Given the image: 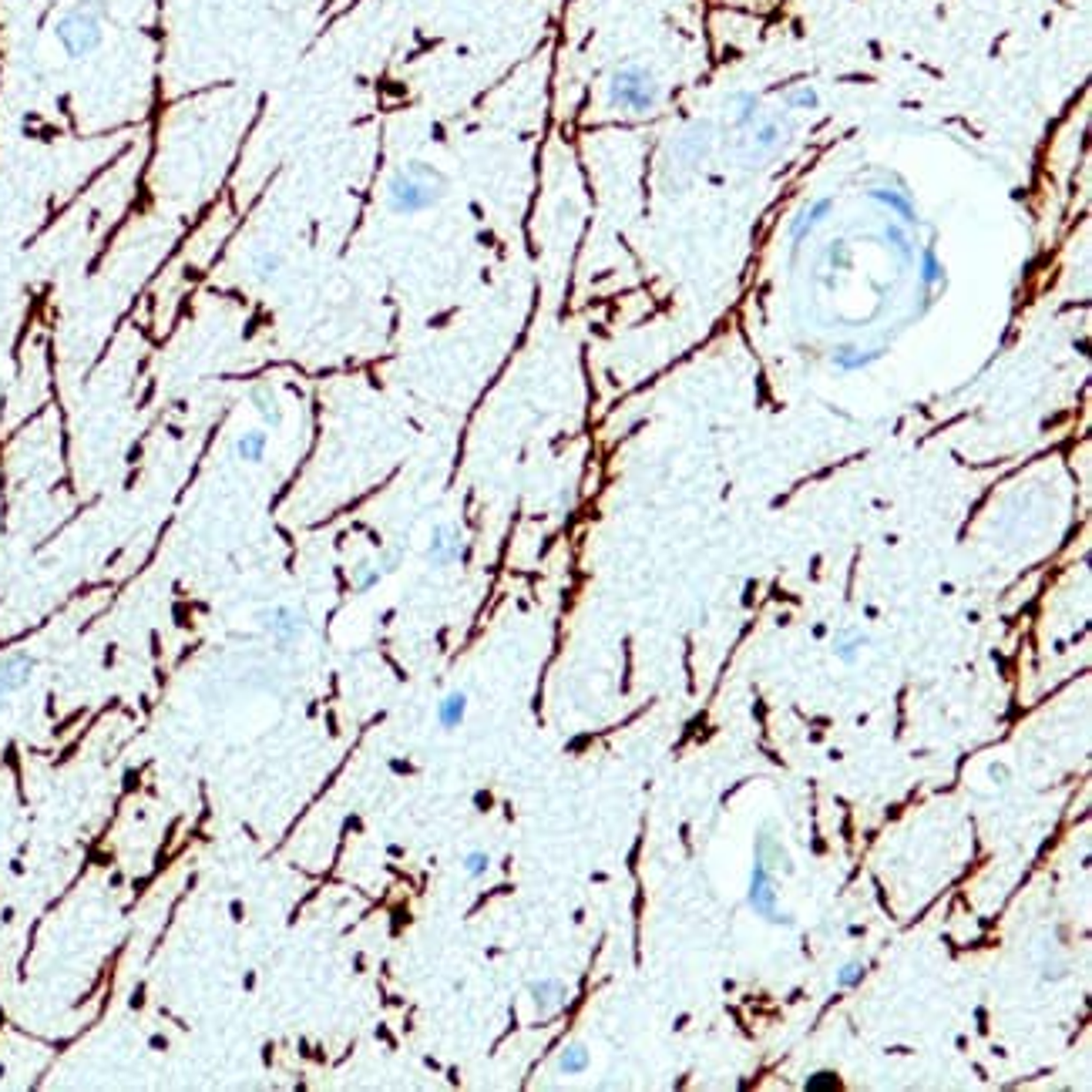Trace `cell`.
<instances>
[{"instance_id": "1", "label": "cell", "mask_w": 1092, "mask_h": 1092, "mask_svg": "<svg viewBox=\"0 0 1092 1092\" xmlns=\"http://www.w3.org/2000/svg\"><path fill=\"white\" fill-rule=\"evenodd\" d=\"M447 192V179L427 162H407L386 182V209L397 216H417L434 209Z\"/></svg>"}, {"instance_id": "2", "label": "cell", "mask_w": 1092, "mask_h": 1092, "mask_svg": "<svg viewBox=\"0 0 1092 1092\" xmlns=\"http://www.w3.org/2000/svg\"><path fill=\"white\" fill-rule=\"evenodd\" d=\"M101 31H104V4L101 0H78L54 24L57 44L74 61H81L101 48Z\"/></svg>"}, {"instance_id": "3", "label": "cell", "mask_w": 1092, "mask_h": 1092, "mask_svg": "<svg viewBox=\"0 0 1092 1092\" xmlns=\"http://www.w3.org/2000/svg\"><path fill=\"white\" fill-rule=\"evenodd\" d=\"M605 95H608V104L622 115H649L659 104V81L649 67L625 65L612 71Z\"/></svg>"}, {"instance_id": "4", "label": "cell", "mask_w": 1092, "mask_h": 1092, "mask_svg": "<svg viewBox=\"0 0 1092 1092\" xmlns=\"http://www.w3.org/2000/svg\"><path fill=\"white\" fill-rule=\"evenodd\" d=\"M259 629L276 638L279 645H293L306 636V615L293 605H272L259 615Z\"/></svg>"}, {"instance_id": "5", "label": "cell", "mask_w": 1092, "mask_h": 1092, "mask_svg": "<svg viewBox=\"0 0 1092 1092\" xmlns=\"http://www.w3.org/2000/svg\"><path fill=\"white\" fill-rule=\"evenodd\" d=\"M464 554H468V541L461 535V528L437 524L434 535H431V545H427V561L434 569H451L457 561H464Z\"/></svg>"}, {"instance_id": "6", "label": "cell", "mask_w": 1092, "mask_h": 1092, "mask_svg": "<svg viewBox=\"0 0 1092 1092\" xmlns=\"http://www.w3.org/2000/svg\"><path fill=\"white\" fill-rule=\"evenodd\" d=\"M750 907L760 918L773 924H790V918L776 914V888H773V874L763 867V860H753V874H750Z\"/></svg>"}, {"instance_id": "7", "label": "cell", "mask_w": 1092, "mask_h": 1092, "mask_svg": "<svg viewBox=\"0 0 1092 1092\" xmlns=\"http://www.w3.org/2000/svg\"><path fill=\"white\" fill-rule=\"evenodd\" d=\"M34 669H37V659H34L31 653H24V649L7 653L0 659V692H4V696L20 692V689L31 683Z\"/></svg>"}, {"instance_id": "8", "label": "cell", "mask_w": 1092, "mask_h": 1092, "mask_svg": "<svg viewBox=\"0 0 1092 1092\" xmlns=\"http://www.w3.org/2000/svg\"><path fill=\"white\" fill-rule=\"evenodd\" d=\"M528 995H531V1002H535L541 1019L558 1015L561 1008L569 1005V985L558 981V978H538V981L528 985Z\"/></svg>"}, {"instance_id": "9", "label": "cell", "mask_w": 1092, "mask_h": 1092, "mask_svg": "<svg viewBox=\"0 0 1092 1092\" xmlns=\"http://www.w3.org/2000/svg\"><path fill=\"white\" fill-rule=\"evenodd\" d=\"M266 447H269V434L266 427H249L235 437V457L242 464H263L266 461Z\"/></svg>"}, {"instance_id": "10", "label": "cell", "mask_w": 1092, "mask_h": 1092, "mask_svg": "<svg viewBox=\"0 0 1092 1092\" xmlns=\"http://www.w3.org/2000/svg\"><path fill=\"white\" fill-rule=\"evenodd\" d=\"M830 212H834V202L830 199H821V202H813V205H806L804 212L797 216V222H793V229H790V242H793V246H800V242H804L806 235L813 233L821 222H827Z\"/></svg>"}, {"instance_id": "11", "label": "cell", "mask_w": 1092, "mask_h": 1092, "mask_svg": "<svg viewBox=\"0 0 1092 1092\" xmlns=\"http://www.w3.org/2000/svg\"><path fill=\"white\" fill-rule=\"evenodd\" d=\"M756 860H763V867H767L773 877H776L780 871L783 874L793 871V864H790L783 844L773 837V834H760V840H756Z\"/></svg>"}, {"instance_id": "12", "label": "cell", "mask_w": 1092, "mask_h": 1092, "mask_svg": "<svg viewBox=\"0 0 1092 1092\" xmlns=\"http://www.w3.org/2000/svg\"><path fill=\"white\" fill-rule=\"evenodd\" d=\"M468 716V692H461V689H454L447 692L440 703H437V722L444 726V729H457L461 722Z\"/></svg>"}, {"instance_id": "13", "label": "cell", "mask_w": 1092, "mask_h": 1092, "mask_svg": "<svg viewBox=\"0 0 1092 1092\" xmlns=\"http://www.w3.org/2000/svg\"><path fill=\"white\" fill-rule=\"evenodd\" d=\"M753 128V149L756 151H776L783 141V121L780 118H756Z\"/></svg>"}, {"instance_id": "14", "label": "cell", "mask_w": 1092, "mask_h": 1092, "mask_svg": "<svg viewBox=\"0 0 1092 1092\" xmlns=\"http://www.w3.org/2000/svg\"><path fill=\"white\" fill-rule=\"evenodd\" d=\"M249 401H252V410H256L259 420H263V427H276V424L283 420L279 401H276V393H272L269 386H256V390L249 393Z\"/></svg>"}, {"instance_id": "15", "label": "cell", "mask_w": 1092, "mask_h": 1092, "mask_svg": "<svg viewBox=\"0 0 1092 1092\" xmlns=\"http://www.w3.org/2000/svg\"><path fill=\"white\" fill-rule=\"evenodd\" d=\"M729 108H733V125H737V128H750V125H756V118H760V98L750 95V91L733 95Z\"/></svg>"}, {"instance_id": "16", "label": "cell", "mask_w": 1092, "mask_h": 1092, "mask_svg": "<svg viewBox=\"0 0 1092 1092\" xmlns=\"http://www.w3.org/2000/svg\"><path fill=\"white\" fill-rule=\"evenodd\" d=\"M588 1069V1049L585 1045H578V1042H571L561 1049V1056H558V1073L561 1075H578Z\"/></svg>"}, {"instance_id": "17", "label": "cell", "mask_w": 1092, "mask_h": 1092, "mask_svg": "<svg viewBox=\"0 0 1092 1092\" xmlns=\"http://www.w3.org/2000/svg\"><path fill=\"white\" fill-rule=\"evenodd\" d=\"M783 104H787L790 111H813V108L821 104V95H817V88H810V84H797V88H790L787 95H783Z\"/></svg>"}, {"instance_id": "18", "label": "cell", "mask_w": 1092, "mask_h": 1092, "mask_svg": "<svg viewBox=\"0 0 1092 1092\" xmlns=\"http://www.w3.org/2000/svg\"><path fill=\"white\" fill-rule=\"evenodd\" d=\"M384 582V569L377 565V561H360L356 569H353V588L356 592H370V588H377Z\"/></svg>"}, {"instance_id": "19", "label": "cell", "mask_w": 1092, "mask_h": 1092, "mask_svg": "<svg viewBox=\"0 0 1092 1092\" xmlns=\"http://www.w3.org/2000/svg\"><path fill=\"white\" fill-rule=\"evenodd\" d=\"M874 195H877V199L884 202L888 209H894V212H897V216H901V218H907V222L914 218V209H911V199H907L905 192H894V188H874Z\"/></svg>"}, {"instance_id": "20", "label": "cell", "mask_w": 1092, "mask_h": 1092, "mask_svg": "<svg viewBox=\"0 0 1092 1092\" xmlns=\"http://www.w3.org/2000/svg\"><path fill=\"white\" fill-rule=\"evenodd\" d=\"M279 269H283V259H279L276 252H259V256H256V263H252V276L266 283V279H272Z\"/></svg>"}, {"instance_id": "21", "label": "cell", "mask_w": 1092, "mask_h": 1092, "mask_svg": "<svg viewBox=\"0 0 1092 1092\" xmlns=\"http://www.w3.org/2000/svg\"><path fill=\"white\" fill-rule=\"evenodd\" d=\"M487 871H491V857H487L485 851H470V854L464 857V874H468V877L481 881Z\"/></svg>"}, {"instance_id": "22", "label": "cell", "mask_w": 1092, "mask_h": 1092, "mask_svg": "<svg viewBox=\"0 0 1092 1092\" xmlns=\"http://www.w3.org/2000/svg\"><path fill=\"white\" fill-rule=\"evenodd\" d=\"M860 978H864V965L851 961V965H844L837 972V985L840 989H854V985H860Z\"/></svg>"}, {"instance_id": "23", "label": "cell", "mask_w": 1092, "mask_h": 1092, "mask_svg": "<svg viewBox=\"0 0 1092 1092\" xmlns=\"http://www.w3.org/2000/svg\"><path fill=\"white\" fill-rule=\"evenodd\" d=\"M837 1086H840L837 1075L827 1073V1069H823V1073H813L806 1079V1092H827V1089H837Z\"/></svg>"}, {"instance_id": "24", "label": "cell", "mask_w": 1092, "mask_h": 1092, "mask_svg": "<svg viewBox=\"0 0 1092 1092\" xmlns=\"http://www.w3.org/2000/svg\"><path fill=\"white\" fill-rule=\"evenodd\" d=\"M860 642H864V638H840L837 645H834V653H837L840 662H854L857 653H860Z\"/></svg>"}, {"instance_id": "25", "label": "cell", "mask_w": 1092, "mask_h": 1092, "mask_svg": "<svg viewBox=\"0 0 1092 1092\" xmlns=\"http://www.w3.org/2000/svg\"><path fill=\"white\" fill-rule=\"evenodd\" d=\"M921 279H924V286H935L941 279V263L935 256H924L921 259Z\"/></svg>"}, {"instance_id": "26", "label": "cell", "mask_w": 1092, "mask_h": 1092, "mask_svg": "<svg viewBox=\"0 0 1092 1092\" xmlns=\"http://www.w3.org/2000/svg\"><path fill=\"white\" fill-rule=\"evenodd\" d=\"M4 709H7V696L0 692V716H4Z\"/></svg>"}]
</instances>
